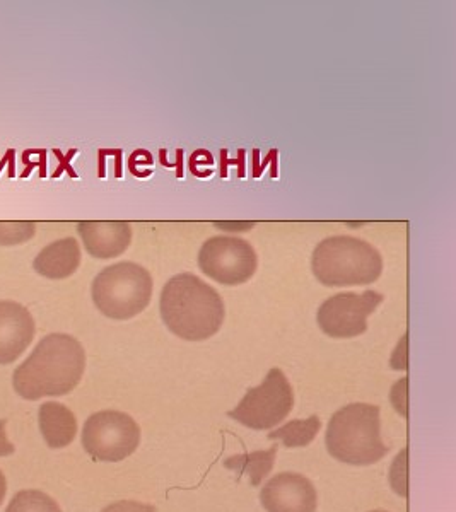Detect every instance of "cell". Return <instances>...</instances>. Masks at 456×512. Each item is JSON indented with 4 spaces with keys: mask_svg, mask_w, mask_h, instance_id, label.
Here are the masks:
<instances>
[{
    "mask_svg": "<svg viewBox=\"0 0 456 512\" xmlns=\"http://www.w3.org/2000/svg\"><path fill=\"white\" fill-rule=\"evenodd\" d=\"M407 384L409 379H400L392 390V403L404 417H407Z\"/></svg>",
    "mask_w": 456,
    "mask_h": 512,
    "instance_id": "7402d4cb",
    "label": "cell"
},
{
    "mask_svg": "<svg viewBox=\"0 0 456 512\" xmlns=\"http://www.w3.org/2000/svg\"><path fill=\"white\" fill-rule=\"evenodd\" d=\"M36 233L35 222H0V246L28 243Z\"/></svg>",
    "mask_w": 456,
    "mask_h": 512,
    "instance_id": "ac0fdd59",
    "label": "cell"
},
{
    "mask_svg": "<svg viewBox=\"0 0 456 512\" xmlns=\"http://www.w3.org/2000/svg\"><path fill=\"white\" fill-rule=\"evenodd\" d=\"M23 163L26 168H24V173H21V178H28L35 168H40V178H47V151L45 149H41L38 161H31L30 158L23 156Z\"/></svg>",
    "mask_w": 456,
    "mask_h": 512,
    "instance_id": "603a6c76",
    "label": "cell"
},
{
    "mask_svg": "<svg viewBox=\"0 0 456 512\" xmlns=\"http://www.w3.org/2000/svg\"><path fill=\"white\" fill-rule=\"evenodd\" d=\"M294 407V395L286 374L281 369H270L264 383L248 390L238 407L228 417L253 431H269L286 419Z\"/></svg>",
    "mask_w": 456,
    "mask_h": 512,
    "instance_id": "52a82bcc",
    "label": "cell"
},
{
    "mask_svg": "<svg viewBox=\"0 0 456 512\" xmlns=\"http://www.w3.org/2000/svg\"><path fill=\"white\" fill-rule=\"evenodd\" d=\"M77 233L89 255L101 260L122 255L132 243L129 222H79Z\"/></svg>",
    "mask_w": 456,
    "mask_h": 512,
    "instance_id": "7c38bea8",
    "label": "cell"
},
{
    "mask_svg": "<svg viewBox=\"0 0 456 512\" xmlns=\"http://www.w3.org/2000/svg\"><path fill=\"white\" fill-rule=\"evenodd\" d=\"M81 246L74 238H62L45 246L33 260V268L48 280L69 279L81 267Z\"/></svg>",
    "mask_w": 456,
    "mask_h": 512,
    "instance_id": "4fadbf2b",
    "label": "cell"
},
{
    "mask_svg": "<svg viewBox=\"0 0 456 512\" xmlns=\"http://www.w3.org/2000/svg\"><path fill=\"white\" fill-rule=\"evenodd\" d=\"M35 318L16 301H0V364L18 361L35 338Z\"/></svg>",
    "mask_w": 456,
    "mask_h": 512,
    "instance_id": "8fae6325",
    "label": "cell"
},
{
    "mask_svg": "<svg viewBox=\"0 0 456 512\" xmlns=\"http://www.w3.org/2000/svg\"><path fill=\"white\" fill-rule=\"evenodd\" d=\"M311 267L323 286H366L380 279L383 258L363 239L332 236L316 246Z\"/></svg>",
    "mask_w": 456,
    "mask_h": 512,
    "instance_id": "277c9868",
    "label": "cell"
},
{
    "mask_svg": "<svg viewBox=\"0 0 456 512\" xmlns=\"http://www.w3.org/2000/svg\"><path fill=\"white\" fill-rule=\"evenodd\" d=\"M91 296L101 315L115 321L130 320L151 303V274L137 263H115L94 277Z\"/></svg>",
    "mask_w": 456,
    "mask_h": 512,
    "instance_id": "5b68a950",
    "label": "cell"
},
{
    "mask_svg": "<svg viewBox=\"0 0 456 512\" xmlns=\"http://www.w3.org/2000/svg\"><path fill=\"white\" fill-rule=\"evenodd\" d=\"M6 512H62L59 504L41 490H21L14 495Z\"/></svg>",
    "mask_w": 456,
    "mask_h": 512,
    "instance_id": "e0dca14e",
    "label": "cell"
},
{
    "mask_svg": "<svg viewBox=\"0 0 456 512\" xmlns=\"http://www.w3.org/2000/svg\"><path fill=\"white\" fill-rule=\"evenodd\" d=\"M6 494H7L6 475H4V473L0 472V504H2V501H4V497H6Z\"/></svg>",
    "mask_w": 456,
    "mask_h": 512,
    "instance_id": "484cf974",
    "label": "cell"
},
{
    "mask_svg": "<svg viewBox=\"0 0 456 512\" xmlns=\"http://www.w3.org/2000/svg\"><path fill=\"white\" fill-rule=\"evenodd\" d=\"M86 369V352L77 338L52 333L41 338L30 357L14 371L12 386L24 400L64 396L76 390Z\"/></svg>",
    "mask_w": 456,
    "mask_h": 512,
    "instance_id": "6da1fadb",
    "label": "cell"
},
{
    "mask_svg": "<svg viewBox=\"0 0 456 512\" xmlns=\"http://www.w3.org/2000/svg\"><path fill=\"white\" fill-rule=\"evenodd\" d=\"M53 154H55V158L59 161V166H57L55 173L52 175L53 178H59L62 173H69L71 178H77V173L71 166V159L76 156L77 149H71L69 154H62V151H59V149H53Z\"/></svg>",
    "mask_w": 456,
    "mask_h": 512,
    "instance_id": "44dd1931",
    "label": "cell"
},
{
    "mask_svg": "<svg viewBox=\"0 0 456 512\" xmlns=\"http://www.w3.org/2000/svg\"><path fill=\"white\" fill-rule=\"evenodd\" d=\"M16 151L14 149H7L6 156L0 159V171L9 166V178L16 176Z\"/></svg>",
    "mask_w": 456,
    "mask_h": 512,
    "instance_id": "d4e9b609",
    "label": "cell"
},
{
    "mask_svg": "<svg viewBox=\"0 0 456 512\" xmlns=\"http://www.w3.org/2000/svg\"><path fill=\"white\" fill-rule=\"evenodd\" d=\"M159 309L168 330L188 342L214 337L226 316L219 292L193 274L175 275L166 282Z\"/></svg>",
    "mask_w": 456,
    "mask_h": 512,
    "instance_id": "7a4b0ae2",
    "label": "cell"
},
{
    "mask_svg": "<svg viewBox=\"0 0 456 512\" xmlns=\"http://www.w3.org/2000/svg\"><path fill=\"white\" fill-rule=\"evenodd\" d=\"M381 303L383 294L380 292H340L320 306L316 321L328 337H359L368 330L369 315H373Z\"/></svg>",
    "mask_w": 456,
    "mask_h": 512,
    "instance_id": "9c48e42d",
    "label": "cell"
},
{
    "mask_svg": "<svg viewBox=\"0 0 456 512\" xmlns=\"http://www.w3.org/2000/svg\"><path fill=\"white\" fill-rule=\"evenodd\" d=\"M141 443V429L130 415L103 410L86 420L82 446L94 461L117 463L129 458Z\"/></svg>",
    "mask_w": 456,
    "mask_h": 512,
    "instance_id": "8992f818",
    "label": "cell"
},
{
    "mask_svg": "<svg viewBox=\"0 0 456 512\" xmlns=\"http://www.w3.org/2000/svg\"><path fill=\"white\" fill-rule=\"evenodd\" d=\"M6 424V420H0V458L2 456H11L16 451L14 444L7 439Z\"/></svg>",
    "mask_w": 456,
    "mask_h": 512,
    "instance_id": "cb8c5ba5",
    "label": "cell"
},
{
    "mask_svg": "<svg viewBox=\"0 0 456 512\" xmlns=\"http://www.w3.org/2000/svg\"><path fill=\"white\" fill-rule=\"evenodd\" d=\"M257 265L253 246L234 236L207 239L199 251L200 270L224 286L245 284L257 272Z\"/></svg>",
    "mask_w": 456,
    "mask_h": 512,
    "instance_id": "ba28073f",
    "label": "cell"
},
{
    "mask_svg": "<svg viewBox=\"0 0 456 512\" xmlns=\"http://www.w3.org/2000/svg\"><path fill=\"white\" fill-rule=\"evenodd\" d=\"M275 454H277V446L267 449V451H255L252 454H240L229 458L224 466L228 470H234L238 473H246L252 480L253 487H258L264 480L272 468H274Z\"/></svg>",
    "mask_w": 456,
    "mask_h": 512,
    "instance_id": "9a60e30c",
    "label": "cell"
},
{
    "mask_svg": "<svg viewBox=\"0 0 456 512\" xmlns=\"http://www.w3.org/2000/svg\"><path fill=\"white\" fill-rule=\"evenodd\" d=\"M267 512H316L318 495L311 480L298 473H281L270 478L260 492Z\"/></svg>",
    "mask_w": 456,
    "mask_h": 512,
    "instance_id": "30bf717a",
    "label": "cell"
},
{
    "mask_svg": "<svg viewBox=\"0 0 456 512\" xmlns=\"http://www.w3.org/2000/svg\"><path fill=\"white\" fill-rule=\"evenodd\" d=\"M373 512H386V511H373Z\"/></svg>",
    "mask_w": 456,
    "mask_h": 512,
    "instance_id": "4316f807",
    "label": "cell"
},
{
    "mask_svg": "<svg viewBox=\"0 0 456 512\" xmlns=\"http://www.w3.org/2000/svg\"><path fill=\"white\" fill-rule=\"evenodd\" d=\"M101 512H156V507L142 502L118 501L105 507Z\"/></svg>",
    "mask_w": 456,
    "mask_h": 512,
    "instance_id": "ffe728a7",
    "label": "cell"
},
{
    "mask_svg": "<svg viewBox=\"0 0 456 512\" xmlns=\"http://www.w3.org/2000/svg\"><path fill=\"white\" fill-rule=\"evenodd\" d=\"M322 422L311 415L306 420H293L277 431L269 434L270 441H281L286 448H304L315 441L316 434L320 431Z\"/></svg>",
    "mask_w": 456,
    "mask_h": 512,
    "instance_id": "2e32d148",
    "label": "cell"
},
{
    "mask_svg": "<svg viewBox=\"0 0 456 512\" xmlns=\"http://www.w3.org/2000/svg\"><path fill=\"white\" fill-rule=\"evenodd\" d=\"M390 482L397 494L407 497V448L398 454L390 472Z\"/></svg>",
    "mask_w": 456,
    "mask_h": 512,
    "instance_id": "d6986e66",
    "label": "cell"
},
{
    "mask_svg": "<svg viewBox=\"0 0 456 512\" xmlns=\"http://www.w3.org/2000/svg\"><path fill=\"white\" fill-rule=\"evenodd\" d=\"M38 415H40L41 436L50 448H65L76 439V415L62 403H43Z\"/></svg>",
    "mask_w": 456,
    "mask_h": 512,
    "instance_id": "5bb4252c",
    "label": "cell"
},
{
    "mask_svg": "<svg viewBox=\"0 0 456 512\" xmlns=\"http://www.w3.org/2000/svg\"><path fill=\"white\" fill-rule=\"evenodd\" d=\"M328 453L335 460L354 466L373 465L388 453L381 441L380 408L352 403L340 408L328 422Z\"/></svg>",
    "mask_w": 456,
    "mask_h": 512,
    "instance_id": "3957f363",
    "label": "cell"
}]
</instances>
